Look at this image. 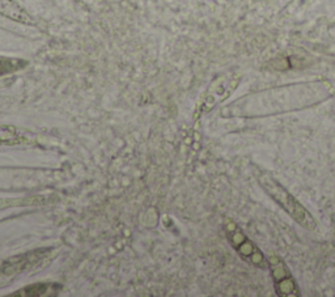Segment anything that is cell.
<instances>
[{
	"instance_id": "6da1fadb",
	"label": "cell",
	"mask_w": 335,
	"mask_h": 297,
	"mask_svg": "<svg viewBox=\"0 0 335 297\" xmlns=\"http://www.w3.org/2000/svg\"><path fill=\"white\" fill-rule=\"evenodd\" d=\"M260 183H262L263 189L266 190L300 225L309 230L316 229L317 222L313 219V216L308 212V209L304 208L301 204H300L284 187L274 180V178H271L270 176H262Z\"/></svg>"
},
{
	"instance_id": "7a4b0ae2",
	"label": "cell",
	"mask_w": 335,
	"mask_h": 297,
	"mask_svg": "<svg viewBox=\"0 0 335 297\" xmlns=\"http://www.w3.org/2000/svg\"><path fill=\"white\" fill-rule=\"evenodd\" d=\"M240 81L241 75L238 72H228L216 77L210 84L207 90L202 94L201 100L198 101L197 110H195V118L211 111L219 102L227 100L238 86Z\"/></svg>"
},
{
	"instance_id": "3957f363",
	"label": "cell",
	"mask_w": 335,
	"mask_h": 297,
	"mask_svg": "<svg viewBox=\"0 0 335 297\" xmlns=\"http://www.w3.org/2000/svg\"><path fill=\"white\" fill-rule=\"evenodd\" d=\"M51 259V249H38L12 257L0 262V279H11L26 272L41 271L47 260Z\"/></svg>"
},
{
	"instance_id": "277c9868",
	"label": "cell",
	"mask_w": 335,
	"mask_h": 297,
	"mask_svg": "<svg viewBox=\"0 0 335 297\" xmlns=\"http://www.w3.org/2000/svg\"><path fill=\"white\" fill-rule=\"evenodd\" d=\"M50 176L46 170L0 169V190H28L46 185Z\"/></svg>"
},
{
	"instance_id": "5b68a950",
	"label": "cell",
	"mask_w": 335,
	"mask_h": 297,
	"mask_svg": "<svg viewBox=\"0 0 335 297\" xmlns=\"http://www.w3.org/2000/svg\"><path fill=\"white\" fill-rule=\"evenodd\" d=\"M63 285L55 281H40L34 284L20 288L19 291L13 292L12 297H49L56 296L60 293Z\"/></svg>"
},
{
	"instance_id": "8992f818",
	"label": "cell",
	"mask_w": 335,
	"mask_h": 297,
	"mask_svg": "<svg viewBox=\"0 0 335 297\" xmlns=\"http://www.w3.org/2000/svg\"><path fill=\"white\" fill-rule=\"evenodd\" d=\"M0 15L20 24H34V20L29 15V12L24 7H21L16 0H0Z\"/></svg>"
},
{
	"instance_id": "52a82bcc",
	"label": "cell",
	"mask_w": 335,
	"mask_h": 297,
	"mask_svg": "<svg viewBox=\"0 0 335 297\" xmlns=\"http://www.w3.org/2000/svg\"><path fill=\"white\" fill-rule=\"evenodd\" d=\"M29 139V135L16 126L0 124V145H19L28 143Z\"/></svg>"
},
{
	"instance_id": "ba28073f",
	"label": "cell",
	"mask_w": 335,
	"mask_h": 297,
	"mask_svg": "<svg viewBox=\"0 0 335 297\" xmlns=\"http://www.w3.org/2000/svg\"><path fill=\"white\" fill-rule=\"evenodd\" d=\"M46 203L43 196H24V198H0V209L11 207H32Z\"/></svg>"
},
{
	"instance_id": "9c48e42d",
	"label": "cell",
	"mask_w": 335,
	"mask_h": 297,
	"mask_svg": "<svg viewBox=\"0 0 335 297\" xmlns=\"http://www.w3.org/2000/svg\"><path fill=\"white\" fill-rule=\"evenodd\" d=\"M276 293L280 297H298V289L296 287V283L293 281V279L288 276L285 279H283L280 281H276L275 285Z\"/></svg>"
},
{
	"instance_id": "30bf717a",
	"label": "cell",
	"mask_w": 335,
	"mask_h": 297,
	"mask_svg": "<svg viewBox=\"0 0 335 297\" xmlns=\"http://www.w3.org/2000/svg\"><path fill=\"white\" fill-rule=\"evenodd\" d=\"M268 262H270V266H271V275H272V279L275 281H280L283 279L291 276V272L288 271V268L284 266V263L277 258L275 255H271L268 258Z\"/></svg>"
},
{
	"instance_id": "8fae6325",
	"label": "cell",
	"mask_w": 335,
	"mask_h": 297,
	"mask_svg": "<svg viewBox=\"0 0 335 297\" xmlns=\"http://www.w3.org/2000/svg\"><path fill=\"white\" fill-rule=\"evenodd\" d=\"M20 60H15V59H7V58H0V75H4V73L8 72H13L15 69L21 68L24 64H20Z\"/></svg>"
},
{
	"instance_id": "7c38bea8",
	"label": "cell",
	"mask_w": 335,
	"mask_h": 297,
	"mask_svg": "<svg viewBox=\"0 0 335 297\" xmlns=\"http://www.w3.org/2000/svg\"><path fill=\"white\" fill-rule=\"evenodd\" d=\"M228 236H229V241H230V243H232V245L234 246V247H238L241 245V243H243L246 241V237H245V234H243L242 232L240 229H236L234 230V232H232V233H228Z\"/></svg>"
},
{
	"instance_id": "4fadbf2b",
	"label": "cell",
	"mask_w": 335,
	"mask_h": 297,
	"mask_svg": "<svg viewBox=\"0 0 335 297\" xmlns=\"http://www.w3.org/2000/svg\"><path fill=\"white\" fill-rule=\"evenodd\" d=\"M255 249H256V247L254 246V243L250 242L249 239H246L245 242L241 243V245L237 247V251H238V254L242 255V257H250V255L254 253Z\"/></svg>"
},
{
	"instance_id": "5bb4252c",
	"label": "cell",
	"mask_w": 335,
	"mask_h": 297,
	"mask_svg": "<svg viewBox=\"0 0 335 297\" xmlns=\"http://www.w3.org/2000/svg\"><path fill=\"white\" fill-rule=\"evenodd\" d=\"M250 259H251V262H253L255 266H258V267H266V260H264V257H263L262 253L258 250V249H255L254 253L250 255Z\"/></svg>"
}]
</instances>
